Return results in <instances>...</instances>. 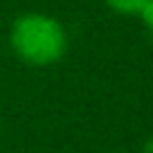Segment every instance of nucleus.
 Wrapping results in <instances>:
<instances>
[{
  "label": "nucleus",
  "mask_w": 153,
  "mask_h": 153,
  "mask_svg": "<svg viewBox=\"0 0 153 153\" xmlns=\"http://www.w3.org/2000/svg\"><path fill=\"white\" fill-rule=\"evenodd\" d=\"M10 45L22 62L31 67H48L60 62L67 53V31L50 14L26 12L12 22Z\"/></svg>",
  "instance_id": "f257e3e1"
},
{
  "label": "nucleus",
  "mask_w": 153,
  "mask_h": 153,
  "mask_svg": "<svg viewBox=\"0 0 153 153\" xmlns=\"http://www.w3.org/2000/svg\"><path fill=\"white\" fill-rule=\"evenodd\" d=\"M148 0H105V5L120 14H139Z\"/></svg>",
  "instance_id": "f03ea898"
},
{
  "label": "nucleus",
  "mask_w": 153,
  "mask_h": 153,
  "mask_svg": "<svg viewBox=\"0 0 153 153\" xmlns=\"http://www.w3.org/2000/svg\"><path fill=\"white\" fill-rule=\"evenodd\" d=\"M139 17H141L143 26L148 29V33L153 36V0H148V2H146V7L139 12Z\"/></svg>",
  "instance_id": "7ed1b4c3"
},
{
  "label": "nucleus",
  "mask_w": 153,
  "mask_h": 153,
  "mask_svg": "<svg viewBox=\"0 0 153 153\" xmlns=\"http://www.w3.org/2000/svg\"><path fill=\"white\" fill-rule=\"evenodd\" d=\"M141 153H153V136L143 143V148H141Z\"/></svg>",
  "instance_id": "20e7f679"
}]
</instances>
